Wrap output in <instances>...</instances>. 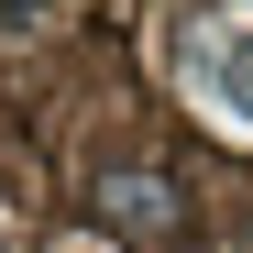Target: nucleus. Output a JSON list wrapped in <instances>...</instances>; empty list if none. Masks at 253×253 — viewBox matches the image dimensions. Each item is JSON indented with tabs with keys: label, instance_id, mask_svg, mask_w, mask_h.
<instances>
[{
	"label": "nucleus",
	"instance_id": "1",
	"mask_svg": "<svg viewBox=\"0 0 253 253\" xmlns=\"http://www.w3.org/2000/svg\"><path fill=\"white\" fill-rule=\"evenodd\" d=\"M220 77H231V110L253 121V33H231V55H220Z\"/></svg>",
	"mask_w": 253,
	"mask_h": 253
},
{
	"label": "nucleus",
	"instance_id": "2",
	"mask_svg": "<svg viewBox=\"0 0 253 253\" xmlns=\"http://www.w3.org/2000/svg\"><path fill=\"white\" fill-rule=\"evenodd\" d=\"M121 198V220H132V231H165V187H110Z\"/></svg>",
	"mask_w": 253,
	"mask_h": 253
}]
</instances>
